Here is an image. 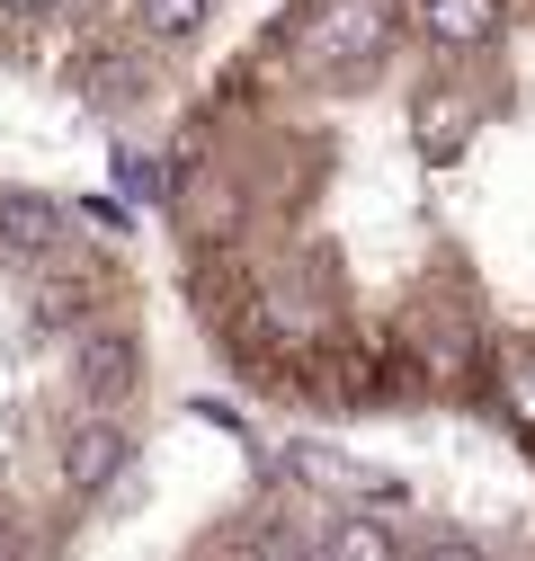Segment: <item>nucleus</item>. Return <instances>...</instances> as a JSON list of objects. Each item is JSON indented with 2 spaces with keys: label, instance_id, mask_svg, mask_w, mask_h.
Here are the masks:
<instances>
[{
  "label": "nucleus",
  "instance_id": "2",
  "mask_svg": "<svg viewBox=\"0 0 535 561\" xmlns=\"http://www.w3.org/2000/svg\"><path fill=\"white\" fill-rule=\"evenodd\" d=\"M134 472V419L125 410H72L54 428V490L62 500H107Z\"/></svg>",
  "mask_w": 535,
  "mask_h": 561
},
{
  "label": "nucleus",
  "instance_id": "3",
  "mask_svg": "<svg viewBox=\"0 0 535 561\" xmlns=\"http://www.w3.org/2000/svg\"><path fill=\"white\" fill-rule=\"evenodd\" d=\"M72 205L62 196H36V187H0V250H10L19 267L27 259H54V250H72Z\"/></svg>",
  "mask_w": 535,
  "mask_h": 561
},
{
  "label": "nucleus",
  "instance_id": "5",
  "mask_svg": "<svg viewBox=\"0 0 535 561\" xmlns=\"http://www.w3.org/2000/svg\"><path fill=\"white\" fill-rule=\"evenodd\" d=\"M72 0H0V19H62Z\"/></svg>",
  "mask_w": 535,
  "mask_h": 561
},
{
  "label": "nucleus",
  "instance_id": "4",
  "mask_svg": "<svg viewBox=\"0 0 535 561\" xmlns=\"http://www.w3.org/2000/svg\"><path fill=\"white\" fill-rule=\"evenodd\" d=\"M0 561H27V517L0 508Z\"/></svg>",
  "mask_w": 535,
  "mask_h": 561
},
{
  "label": "nucleus",
  "instance_id": "1",
  "mask_svg": "<svg viewBox=\"0 0 535 561\" xmlns=\"http://www.w3.org/2000/svg\"><path fill=\"white\" fill-rule=\"evenodd\" d=\"M224 125L375 187L179 152L224 357L312 410H474L535 472V0H295Z\"/></svg>",
  "mask_w": 535,
  "mask_h": 561
}]
</instances>
